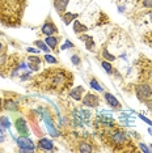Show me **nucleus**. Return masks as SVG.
<instances>
[{"label": "nucleus", "mask_w": 152, "mask_h": 153, "mask_svg": "<svg viewBox=\"0 0 152 153\" xmlns=\"http://www.w3.org/2000/svg\"><path fill=\"white\" fill-rule=\"evenodd\" d=\"M39 80H42V88L60 92L71 84V75L64 72V69H46V72L39 76Z\"/></svg>", "instance_id": "nucleus-1"}, {"label": "nucleus", "mask_w": 152, "mask_h": 153, "mask_svg": "<svg viewBox=\"0 0 152 153\" xmlns=\"http://www.w3.org/2000/svg\"><path fill=\"white\" fill-rule=\"evenodd\" d=\"M22 12V0H0V21L15 25Z\"/></svg>", "instance_id": "nucleus-2"}, {"label": "nucleus", "mask_w": 152, "mask_h": 153, "mask_svg": "<svg viewBox=\"0 0 152 153\" xmlns=\"http://www.w3.org/2000/svg\"><path fill=\"white\" fill-rule=\"evenodd\" d=\"M109 137H110V141H112L113 145H125L127 144V135L125 134L123 131H113V132H109Z\"/></svg>", "instance_id": "nucleus-3"}, {"label": "nucleus", "mask_w": 152, "mask_h": 153, "mask_svg": "<svg viewBox=\"0 0 152 153\" xmlns=\"http://www.w3.org/2000/svg\"><path fill=\"white\" fill-rule=\"evenodd\" d=\"M152 94V89L150 85L147 84H142L139 86H136V97L142 101H147Z\"/></svg>", "instance_id": "nucleus-4"}, {"label": "nucleus", "mask_w": 152, "mask_h": 153, "mask_svg": "<svg viewBox=\"0 0 152 153\" xmlns=\"http://www.w3.org/2000/svg\"><path fill=\"white\" fill-rule=\"evenodd\" d=\"M17 144H19L21 152H30L36 149L34 143L32 140H29V139H26V136H21L20 139H17Z\"/></svg>", "instance_id": "nucleus-5"}, {"label": "nucleus", "mask_w": 152, "mask_h": 153, "mask_svg": "<svg viewBox=\"0 0 152 153\" xmlns=\"http://www.w3.org/2000/svg\"><path fill=\"white\" fill-rule=\"evenodd\" d=\"M83 103L89 107H96L100 103V98L96 94H93V93H87L85 97L83 98Z\"/></svg>", "instance_id": "nucleus-6"}, {"label": "nucleus", "mask_w": 152, "mask_h": 153, "mask_svg": "<svg viewBox=\"0 0 152 153\" xmlns=\"http://www.w3.org/2000/svg\"><path fill=\"white\" fill-rule=\"evenodd\" d=\"M15 126H16L17 132H19L21 136H28V135H29V128H28V124H26V122L22 118H19V119L16 120Z\"/></svg>", "instance_id": "nucleus-7"}, {"label": "nucleus", "mask_w": 152, "mask_h": 153, "mask_svg": "<svg viewBox=\"0 0 152 153\" xmlns=\"http://www.w3.org/2000/svg\"><path fill=\"white\" fill-rule=\"evenodd\" d=\"M58 32V29H57V26H55V24H53L51 21H47V22H45L43 24V26H42V33L45 34V36H53V34H55Z\"/></svg>", "instance_id": "nucleus-8"}, {"label": "nucleus", "mask_w": 152, "mask_h": 153, "mask_svg": "<svg viewBox=\"0 0 152 153\" xmlns=\"http://www.w3.org/2000/svg\"><path fill=\"white\" fill-rule=\"evenodd\" d=\"M68 1H70V0H54L55 9H57L60 15H63V12L66 11V8H67V5H68Z\"/></svg>", "instance_id": "nucleus-9"}, {"label": "nucleus", "mask_w": 152, "mask_h": 153, "mask_svg": "<svg viewBox=\"0 0 152 153\" xmlns=\"http://www.w3.org/2000/svg\"><path fill=\"white\" fill-rule=\"evenodd\" d=\"M38 147L41 149H45V151H53L54 145H53V143L50 140H47V139H41V140L38 141Z\"/></svg>", "instance_id": "nucleus-10"}, {"label": "nucleus", "mask_w": 152, "mask_h": 153, "mask_svg": "<svg viewBox=\"0 0 152 153\" xmlns=\"http://www.w3.org/2000/svg\"><path fill=\"white\" fill-rule=\"evenodd\" d=\"M77 17H79L77 13H70V12H66L64 15H62V19H63V22L66 24V25L71 24L75 19H77Z\"/></svg>", "instance_id": "nucleus-11"}, {"label": "nucleus", "mask_w": 152, "mask_h": 153, "mask_svg": "<svg viewBox=\"0 0 152 153\" xmlns=\"http://www.w3.org/2000/svg\"><path fill=\"white\" fill-rule=\"evenodd\" d=\"M39 64H41V59L38 56H30L29 58V67L33 71H38L39 69Z\"/></svg>", "instance_id": "nucleus-12"}, {"label": "nucleus", "mask_w": 152, "mask_h": 153, "mask_svg": "<svg viewBox=\"0 0 152 153\" xmlns=\"http://www.w3.org/2000/svg\"><path fill=\"white\" fill-rule=\"evenodd\" d=\"M45 122H46V126H47V128H49L50 134L53 135V136H59V131L55 130V128L53 127V123H51V120H50V118H49L47 114H45Z\"/></svg>", "instance_id": "nucleus-13"}, {"label": "nucleus", "mask_w": 152, "mask_h": 153, "mask_svg": "<svg viewBox=\"0 0 152 153\" xmlns=\"http://www.w3.org/2000/svg\"><path fill=\"white\" fill-rule=\"evenodd\" d=\"M4 109L9 110V111H17L19 106H17V102L13 100H5L4 101Z\"/></svg>", "instance_id": "nucleus-14"}, {"label": "nucleus", "mask_w": 152, "mask_h": 153, "mask_svg": "<svg viewBox=\"0 0 152 153\" xmlns=\"http://www.w3.org/2000/svg\"><path fill=\"white\" fill-rule=\"evenodd\" d=\"M83 92H84V88L83 86H76V88L72 90V92L70 93L71 94V97L74 100H76V101H80L81 100V94H83Z\"/></svg>", "instance_id": "nucleus-15"}, {"label": "nucleus", "mask_w": 152, "mask_h": 153, "mask_svg": "<svg viewBox=\"0 0 152 153\" xmlns=\"http://www.w3.org/2000/svg\"><path fill=\"white\" fill-rule=\"evenodd\" d=\"M105 100L108 101V103L112 107H119V102L118 100L115 98L113 94H110V93H105Z\"/></svg>", "instance_id": "nucleus-16"}, {"label": "nucleus", "mask_w": 152, "mask_h": 153, "mask_svg": "<svg viewBox=\"0 0 152 153\" xmlns=\"http://www.w3.org/2000/svg\"><path fill=\"white\" fill-rule=\"evenodd\" d=\"M77 151L79 152H83V153H85V152H92L93 151V148L91 147V144L87 141H81L80 144H79V147H77Z\"/></svg>", "instance_id": "nucleus-17"}, {"label": "nucleus", "mask_w": 152, "mask_h": 153, "mask_svg": "<svg viewBox=\"0 0 152 153\" xmlns=\"http://www.w3.org/2000/svg\"><path fill=\"white\" fill-rule=\"evenodd\" d=\"M88 30V27L85 26V25H83V24H80V21H76L74 22V32L75 33H83V32H87Z\"/></svg>", "instance_id": "nucleus-18"}, {"label": "nucleus", "mask_w": 152, "mask_h": 153, "mask_svg": "<svg viewBox=\"0 0 152 153\" xmlns=\"http://www.w3.org/2000/svg\"><path fill=\"white\" fill-rule=\"evenodd\" d=\"M46 43H47V46H49L50 48L55 50V47L58 46V38H55L53 36H49L46 38Z\"/></svg>", "instance_id": "nucleus-19"}, {"label": "nucleus", "mask_w": 152, "mask_h": 153, "mask_svg": "<svg viewBox=\"0 0 152 153\" xmlns=\"http://www.w3.org/2000/svg\"><path fill=\"white\" fill-rule=\"evenodd\" d=\"M80 39H81V41H84V42H85V46H87L88 50H92L93 46H95V42H93L92 37H88V36H81V37H80Z\"/></svg>", "instance_id": "nucleus-20"}, {"label": "nucleus", "mask_w": 152, "mask_h": 153, "mask_svg": "<svg viewBox=\"0 0 152 153\" xmlns=\"http://www.w3.org/2000/svg\"><path fill=\"white\" fill-rule=\"evenodd\" d=\"M34 45H36L37 47H39L41 50H43L45 53H49V46H47V43H45V42H42V41H36L34 42Z\"/></svg>", "instance_id": "nucleus-21"}, {"label": "nucleus", "mask_w": 152, "mask_h": 153, "mask_svg": "<svg viewBox=\"0 0 152 153\" xmlns=\"http://www.w3.org/2000/svg\"><path fill=\"white\" fill-rule=\"evenodd\" d=\"M102 68L104 69H105V71L106 72H108V74H112V72H113V67H112V64H110V63H108V62H102Z\"/></svg>", "instance_id": "nucleus-22"}, {"label": "nucleus", "mask_w": 152, "mask_h": 153, "mask_svg": "<svg viewBox=\"0 0 152 153\" xmlns=\"http://www.w3.org/2000/svg\"><path fill=\"white\" fill-rule=\"evenodd\" d=\"M0 124H1V126H3V128H9V126H11V123H9L8 119H7L5 117L0 119Z\"/></svg>", "instance_id": "nucleus-23"}, {"label": "nucleus", "mask_w": 152, "mask_h": 153, "mask_svg": "<svg viewBox=\"0 0 152 153\" xmlns=\"http://www.w3.org/2000/svg\"><path fill=\"white\" fill-rule=\"evenodd\" d=\"M91 86H92L93 89L98 90V92H102V88L98 85V82H96V80H91Z\"/></svg>", "instance_id": "nucleus-24"}, {"label": "nucleus", "mask_w": 152, "mask_h": 153, "mask_svg": "<svg viewBox=\"0 0 152 153\" xmlns=\"http://www.w3.org/2000/svg\"><path fill=\"white\" fill-rule=\"evenodd\" d=\"M45 60H46L47 63H57V59L54 56H51V55H45Z\"/></svg>", "instance_id": "nucleus-25"}, {"label": "nucleus", "mask_w": 152, "mask_h": 153, "mask_svg": "<svg viewBox=\"0 0 152 153\" xmlns=\"http://www.w3.org/2000/svg\"><path fill=\"white\" fill-rule=\"evenodd\" d=\"M71 60H72V63L76 64V65L80 64V58H79L77 55H72V56H71Z\"/></svg>", "instance_id": "nucleus-26"}, {"label": "nucleus", "mask_w": 152, "mask_h": 153, "mask_svg": "<svg viewBox=\"0 0 152 153\" xmlns=\"http://www.w3.org/2000/svg\"><path fill=\"white\" fill-rule=\"evenodd\" d=\"M102 55H104V58H105V59H109V60H114V59H115V58L113 56V55H110L106 50H104V51H102Z\"/></svg>", "instance_id": "nucleus-27"}, {"label": "nucleus", "mask_w": 152, "mask_h": 153, "mask_svg": "<svg viewBox=\"0 0 152 153\" xmlns=\"http://www.w3.org/2000/svg\"><path fill=\"white\" fill-rule=\"evenodd\" d=\"M144 8H152V0H143Z\"/></svg>", "instance_id": "nucleus-28"}, {"label": "nucleus", "mask_w": 152, "mask_h": 153, "mask_svg": "<svg viewBox=\"0 0 152 153\" xmlns=\"http://www.w3.org/2000/svg\"><path fill=\"white\" fill-rule=\"evenodd\" d=\"M71 47H74V45H72L70 41H66V43L62 46V50H66V48H71Z\"/></svg>", "instance_id": "nucleus-29"}, {"label": "nucleus", "mask_w": 152, "mask_h": 153, "mask_svg": "<svg viewBox=\"0 0 152 153\" xmlns=\"http://www.w3.org/2000/svg\"><path fill=\"white\" fill-rule=\"evenodd\" d=\"M5 139V135H4V128H0V143L4 141Z\"/></svg>", "instance_id": "nucleus-30"}, {"label": "nucleus", "mask_w": 152, "mask_h": 153, "mask_svg": "<svg viewBox=\"0 0 152 153\" xmlns=\"http://www.w3.org/2000/svg\"><path fill=\"white\" fill-rule=\"evenodd\" d=\"M5 59H7L5 54H1V53H0V64H4V63H5Z\"/></svg>", "instance_id": "nucleus-31"}, {"label": "nucleus", "mask_w": 152, "mask_h": 153, "mask_svg": "<svg viewBox=\"0 0 152 153\" xmlns=\"http://www.w3.org/2000/svg\"><path fill=\"white\" fill-rule=\"evenodd\" d=\"M139 147L142 148V151H143V152H146V153H148V152H150V149H148V148L146 147V145L143 144V143H140V144H139Z\"/></svg>", "instance_id": "nucleus-32"}, {"label": "nucleus", "mask_w": 152, "mask_h": 153, "mask_svg": "<svg viewBox=\"0 0 152 153\" xmlns=\"http://www.w3.org/2000/svg\"><path fill=\"white\" fill-rule=\"evenodd\" d=\"M140 119H143L144 122H146V123H148V124H150V126H152V122H151L150 119H147V118H146V117H143V115H140Z\"/></svg>", "instance_id": "nucleus-33"}, {"label": "nucleus", "mask_w": 152, "mask_h": 153, "mask_svg": "<svg viewBox=\"0 0 152 153\" xmlns=\"http://www.w3.org/2000/svg\"><path fill=\"white\" fill-rule=\"evenodd\" d=\"M28 51H29V53H36V54L39 53V50H36V48H33V47H29L28 48Z\"/></svg>", "instance_id": "nucleus-34"}, {"label": "nucleus", "mask_w": 152, "mask_h": 153, "mask_svg": "<svg viewBox=\"0 0 152 153\" xmlns=\"http://www.w3.org/2000/svg\"><path fill=\"white\" fill-rule=\"evenodd\" d=\"M146 103H147V106L150 107V109H152V100H147Z\"/></svg>", "instance_id": "nucleus-35"}, {"label": "nucleus", "mask_w": 152, "mask_h": 153, "mask_svg": "<svg viewBox=\"0 0 152 153\" xmlns=\"http://www.w3.org/2000/svg\"><path fill=\"white\" fill-rule=\"evenodd\" d=\"M1 51H3V43L0 42V53H1Z\"/></svg>", "instance_id": "nucleus-36"}, {"label": "nucleus", "mask_w": 152, "mask_h": 153, "mask_svg": "<svg viewBox=\"0 0 152 153\" xmlns=\"http://www.w3.org/2000/svg\"><path fill=\"white\" fill-rule=\"evenodd\" d=\"M1 107H3V101L0 100V110H1Z\"/></svg>", "instance_id": "nucleus-37"}, {"label": "nucleus", "mask_w": 152, "mask_h": 153, "mask_svg": "<svg viewBox=\"0 0 152 153\" xmlns=\"http://www.w3.org/2000/svg\"><path fill=\"white\" fill-rule=\"evenodd\" d=\"M150 19H151V22H152V13H151V15H150Z\"/></svg>", "instance_id": "nucleus-38"}, {"label": "nucleus", "mask_w": 152, "mask_h": 153, "mask_svg": "<svg viewBox=\"0 0 152 153\" xmlns=\"http://www.w3.org/2000/svg\"><path fill=\"white\" fill-rule=\"evenodd\" d=\"M150 134H151V135H152V130H150Z\"/></svg>", "instance_id": "nucleus-39"}]
</instances>
